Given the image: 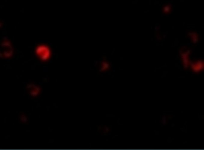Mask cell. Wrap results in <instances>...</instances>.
<instances>
[{"label":"cell","mask_w":204,"mask_h":150,"mask_svg":"<svg viewBox=\"0 0 204 150\" xmlns=\"http://www.w3.org/2000/svg\"><path fill=\"white\" fill-rule=\"evenodd\" d=\"M36 54L38 57L43 61L48 60L50 55V52L49 48L43 45L36 48Z\"/></svg>","instance_id":"cell-2"},{"label":"cell","mask_w":204,"mask_h":150,"mask_svg":"<svg viewBox=\"0 0 204 150\" xmlns=\"http://www.w3.org/2000/svg\"><path fill=\"white\" fill-rule=\"evenodd\" d=\"M186 37L193 44H196L199 42L200 40L199 35L195 30H189L186 33Z\"/></svg>","instance_id":"cell-4"},{"label":"cell","mask_w":204,"mask_h":150,"mask_svg":"<svg viewBox=\"0 0 204 150\" xmlns=\"http://www.w3.org/2000/svg\"><path fill=\"white\" fill-rule=\"evenodd\" d=\"M190 69L194 73H199L204 69V62L201 60H195L190 63Z\"/></svg>","instance_id":"cell-3"},{"label":"cell","mask_w":204,"mask_h":150,"mask_svg":"<svg viewBox=\"0 0 204 150\" xmlns=\"http://www.w3.org/2000/svg\"><path fill=\"white\" fill-rule=\"evenodd\" d=\"M191 54V50L189 48L183 47L179 51V54L182 60L184 68L187 69L190 65V56Z\"/></svg>","instance_id":"cell-1"},{"label":"cell","mask_w":204,"mask_h":150,"mask_svg":"<svg viewBox=\"0 0 204 150\" xmlns=\"http://www.w3.org/2000/svg\"><path fill=\"white\" fill-rule=\"evenodd\" d=\"M173 5L171 3L163 4L161 8V13L164 15H169L172 12Z\"/></svg>","instance_id":"cell-5"}]
</instances>
